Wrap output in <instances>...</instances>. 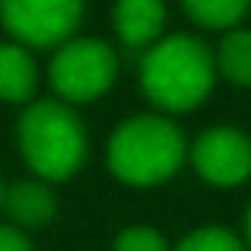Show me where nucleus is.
Here are the masks:
<instances>
[{
	"label": "nucleus",
	"instance_id": "obj_1",
	"mask_svg": "<svg viewBox=\"0 0 251 251\" xmlns=\"http://www.w3.org/2000/svg\"><path fill=\"white\" fill-rule=\"evenodd\" d=\"M216 57L201 38L169 35L150 45L140 61V86L162 111H191L213 92Z\"/></svg>",
	"mask_w": 251,
	"mask_h": 251
},
{
	"label": "nucleus",
	"instance_id": "obj_2",
	"mask_svg": "<svg viewBox=\"0 0 251 251\" xmlns=\"http://www.w3.org/2000/svg\"><path fill=\"white\" fill-rule=\"evenodd\" d=\"M188 159L184 134L162 115H134L108 140V169L130 188L162 184Z\"/></svg>",
	"mask_w": 251,
	"mask_h": 251
},
{
	"label": "nucleus",
	"instance_id": "obj_3",
	"mask_svg": "<svg viewBox=\"0 0 251 251\" xmlns=\"http://www.w3.org/2000/svg\"><path fill=\"white\" fill-rule=\"evenodd\" d=\"M19 153L42 181H64L86 162V130L67 102L42 99L19 118Z\"/></svg>",
	"mask_w": 251,
	"mask_h": 251
},
{
	"label": "nucleus",
	"instance_id": "obj_4",
	"mask_svg": "<svg viewBox=\"0 0 251 251\" xmlns=\"http://www.w3.org/2000/svg\"><path fill=\"white\" fill-rule=\"evenodd\" d=\"M51 86L64 102H92L118 80V57L99 38H70L57 48L48 67Z\"/></svg>",
	"mask_w": 251,
	"mask_h": 251
},
{
	"label": "nucleus",
	"instance_id": "obj_5",
	"mask_svg": "<svg viewBox=\"0 0 251 251\" xmlns=\"http://www.w3.org/2000/svg\"><path fill=\"white\" fill-rule=\"evenodd\" d=\"M83 19V0H0V23L23 48H61Z\"/></svg>",
	"mask_w": 251,
	"mask_h": 251
},
{
	"label": "nucleus",
	"instance_id": "obj_6",
	"mask_svg": "<svg viewBox=\"0 0 251 251\" xmlns=\"http://www.w3.org/2000/svg\"><path fill=\"white\" fill-rule=\"evenodd\" d=\"M188 156L197 175L213 188H235L251 178V137L229 124L203 130Z\"/></svg>",
	"mask_w": 251,
	"mask_h": 251
},
{
	"label": "nucleus",
	"instance_id": "obj_7",
	"mask_svg": "<svg viewBox=\"0 0 251 251\" xmlns=\"http://www.w3.org/2000/svg\"><path fill=\"white\" fill-rule=\"evenodd\" d=\"M166 25V0H118L115 32L124 48H150Z\"/></svg>",
	"mask_w": 251,
	"mask_h": 251
},
{
	"label": "nucleus",
	"instance_id": "obj_8",
	"mask_svg": "<svg viewBox=\"0 0 251 251\" xmlns=\"http://www.w3.org/2000/svg\"><path fill=\"white\" fill-rule=\"evenodd\" d=\"M3 207L13 216V223H19L25 229L45 226L57 213V201L51 194L48 181H42V178H23V181L10 184L3 191Z\"/></svg>",
	"mask_w": 251,
	"mask_h": 251
},
{
	"label": "nucleus",
	"instance_id": "obj_9",
	"mask_svg": "<svg viewBox=\"0 0 251 251\" xmlns=\"http://www.w3.org/2000/svg\"><path fill=\"white\" fill-rule=\"evenodd\" d=\"M35 86H38V70L29 48L16 42H3L0 45V102L23 105L32 99Z\"/></svg>",
	"mask_w": 251,
	"mask_h": 251
},
{
	"label": "nucleus",
	"instance_id": "obj_10",
	"mask_svg": "<svg viewBox=\"0 0 251 251\" xmlns=\"http://www.w3.org/2000/svg\"><path fill=\"white\" fill-rule=\"evenodd\" d=\"M216 74L232 86H251V29H229L213 51Z\"/></svg>",
	"mask_w": 251,
	"mask_h": 251
},
{
	"label": "nucleus",
	"instance_id": "obj_11",
	"mask_svg": "<svg viewBox=\"0 0 251 251\" xmlns=\"http://www.w3.org/2000/svg\"><path fill=\"white\" fill-rule=\"evenodd\" d=\"M184 13L203 29H232L251 10V0H181Z\"/></svg>",
	"mask_w": 251,
	"mask_h": 251
},
{
	"label": "nucleus",
	"instance_id": "obj_12",
	"mask_svg": "<svg viewBox=\"0 0 251 251\" xmlns=\"http://www.w3.org/2000/svg\"><path fill=\"white\" fill-rule=\"evenodd\" d=\"M172 251H248V248L226 226H203V229H194L191 235H184Z\"/></svg>",
	"mask_w": 251,
	"mask_h": 251
},
{
	"label": "nucleus",
	"instance_id": "obj_13",
	"mask_svg": "<svg viewBox=\"0 0 251 251\" xmlns=\"http://www.w3.org/2000/svg\"><path fill=\"white\" fill-rule=\"evenodd\" d=\"M115 251H172L153 226H127L115 239Z\"/></svg>",
	"mask_w": 251,
	"mask_h": 251
},
{
	"label": "nucleus",
	"instance_id": "obj_14",
	"mask_svg": "<svg viewBox=\"0 0 251 251\" xmlns=\"http://www.w3.org/2000/svg\"><path fill=\"white\" fill-rule=\"evenodd\" d=\"M0 251H32L29 239L13 226H0Z\"/></svg>",
	"mask_w": 251,
	"mask_h": 251
},
{
	"label": "nucleus",
	"instance_id": "obj_15",
	"mask_svg": "<svg viewBox=\"0 0 251 251\" xmlns=\"http://www.w3.org/2000/svg\"><path fill=\"white\" fill-rule=\"evenodd\" d=\"M245 242H248V248H251V207H248V213H245Z\"/></svg>",
	"mask_w": 251,
	"mask_h": 251
},
{
	"label": "nucleus",
	"instance_id": "obj_16",
	"mask_svg": "<svg viewBox=\"0 0 251 251\" xmlns=\"http://www.w3.org/2000/svg\"><path fill=\"white\" fill-rule=\"evenodd\" d=\"M0 207H3V181H0Z\"/></svg>",
	"mask_w": 251,
	"mask_h": 251
}]
</instances>
